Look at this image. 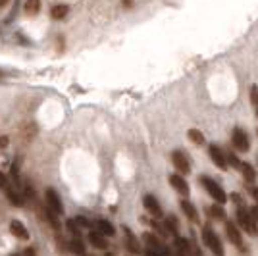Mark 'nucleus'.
Returning <instances> with one entry per match:
<instances>
[{"instance_id":"f257e3e1","label":"nucleus","mask_w":258,"mask_h":256,"mask_svg":"<svg viewBox=\"0 0 258 256\" xmlns=\"http://www.w3.org/2000/svg\"><path fill=\"white\" fill-rule=\"evenodd\" d=\"M203 241H205V245L214 252L216 256H224V245H222V241H220V237L206 225L205 229H203Z\"/></svg>"},{"instance_id":"f03ea898","label":"nucleus","mask_w":258,"mask_h":256,"mask_svg":"<svg viewBox=\"0 0 258 256\" xmlns=\"http://www.w3.org/2000/svg\"><path fill=\"white\" fill-rule=\"evenodd\" d=\"M201 181H203L205 189L208 191V195H210V197L214 199L216 203H218V204H224V203H226V201H227V195L224 193V189H222V187H220V185H218V183H216L214 179H210V177H203Z\"/></svg>"},{"instance_id":"7ed1b4c3","label":"nucleus","mask_w":258,"mask_h":256,"mask_svg":"<svg viewBox=\"0 0 258 256\" xmlns=\"http://www.w3.org/2000/svg\"><path fill=\"white\" fill-rule=\"evenodd\" d=\"M237 224L241 225V227L250 235H254L258 231L256 220H254V218H252V214L247 212L245 208H239V210H237Z\"/></svg>"},{"instance_id":"20e7f679","label":"nucleus","mask_w":258,"mask_h":256,"mask_svg":"<svg viewBox=\"0 0 258 256\" xmlns=\"http://www.w3.org/2000/svg\"><path fill=\"white\" fill-rule=\"evenodd\" d=\"M175 252L177 256H201L197 252V246L183 237H175Z\"/></svg>"},{"instance_id":"39448f33","label":"nucleus","mask_w":258,"mask_h":256,"mask_svg":"<svg viewBox=\"0 0 258 256\" xmlns=\"http://www.w3.org/2000/svg\"><path fill=\"white\" fill-rule=\"evenodd\" d=\"M44 199H46V208H50L52 212L62 214L64 212V204H62V199L58 197V193L54 189H46L44 193Z\"/></svg>"},{"instance_id":"423d86ee","label":"nucleus","mask_w":258,"mask_h":256,"mask_svg":"<svg viewBox=\"0 0 258 256\" xmlns=\"http://www.w3.org/2000/svg\"><path fill=\"white\" fill-rule=\"evenodd\" d=\"M231 141H233V147L241 152H247L250 149V143H248V135L243 131L241 127L233 129V135H231Z\"/></svg>"},{"instance_id":"0eeeda50","label":"nucleus","mask_w":258,"mask_h":256,"mask_svg":"<svg viewBox=\"0 0 258 256\" xmlns=\"http://www.w3.org/2000/svg\"><path fill=\"white\" fill-rule=\"evenodd\" d=\"M172 162H173V166L181 171V173H189V171H191V164H189L187 156L183 154L181 150H173V152H172Z\"/></svg>"},{"instance_id":"6e6552de","label":"nucleus","mask_w":258,"mask_h":256,"mask_svg":"<svg viewBox=\"0 0 258 256\" xmlns=\"http://www.w3.org/2000/svg\"><path fill=\"white\" fill-rule=\"evenodd\" d=\"M208 152H210V158H212V162H214L220 170H227V158H226V154L222 152V149H220V147L210 145Z\"/></svg>"},{"instance_id":"1a4fd4ad","label":"nucleus","mask_w":258,"mask_h":256,"mask_svg":"<svg viewBox=\"0 0 258 256\" xmlns=\"http://www.w3.org/2000/svg\"><path fill=\"white\" fill-rule=\"evenodd\" d=\"M170 183L173 185V189L177 193H181V195H189V183L185 181V177L183 175H179V173H172L170 175Z\"/></svg>"},{"instance_id":"9d476101","label":"nucleus","mask_w":258,"mask_h":256,"mask_svg":"<svg viewBox=\"0 0 258 256\" xmlns=\"http://www.w3.org/2000/svg\"><path fill=\"white\" fill-rule=\"evenodd\" d=\"M143 204H145V208H147V212H151L152 216H162V208H160V203L152 197V195H147L145 199H143Z\"/></svg>"},{"instance_id":"9b49d317","label":"nucleus","mask_w":258,"mask_h":256,"mask_svg":"<svg viewBox=\"0 0 258 256\" xmlns=\"http://www.w3.org/2000/svg\"><path fill=\"white\" fill-rule=\"evenodd\" d=\"M226 231H227V237H229V241L237 246H243V239H241V233H239V229H237V225L233 222H226Z\"/></svg>"},{"instance_id":"f8f14e48","label":"nucleus","mask_w":258,"mask_h":256,"mask_svg":"<svg viewBox=\"0 0 258 256\" xmlns=\"http://www.w3.org/2000/svg\"><path fill=\"white\" fill-rule=\"evenodd\" d=\"M123 233H125V243H127V248L133 252V254H139L141 252V246H139V241H137V237L133 235V231L129 229V227H123Z\"/></svg>"},{"instance_id":"ddd939ff","label":"nucleus","mask_w":258,"mask_h":256,"mask_svg":"<svg viewBox=\"0 0 258 256\" xmlns=\"http://www.w3.org/2000/svg\"><path fill=\"white\" fill-rule=\"evenodd\" d=\"M10 231L16 235L18 239H22V241L29 239V231L25 229V225H23L20 220H12V222H10Z\"/></svg>"},{"instance_id":"4468645a","label":"nucleus","mask_w":258,"mask_h":256,"mask_svg":"<svg viewBox=\"0 0 258 256\" xmlns=\"http://www.w3.org/2000/svg\"><path fill=\"white\" fill-rule=\"evenodd\" d=\"M181 210L185 212V216H187L193 224H199V212H197V208L193 206V203H189V201H181Z\"/></svg>"},{"instance_id":"2eb2a0df","label":"nucleus","mask_w":258,"mask_h":256,"mask_svg":"<svg viewBox=\"0 0 258 256\" xmlns=\"http://www.w3.org/2000/svg\"><path fill=\"white\" fill-rule=\"evenodd\" d=\"M89 243L97 248H106V237L100 233V231H91L89 233Z\"/></svg>"},{"instance_id":"dca6fc26","label":"nucleus","mask_w":258,"mask_h":256,"mask_svg":"<svg viewBox=\"0 0 258 256\" xmlns=\"http://www.w3.org/2000/svg\"><path fill=\"white\" fill-rule=\"evenodd\" d=\"M68 12H70L68 4H56V6H52V10H50V16H52V20L60 22V20H64L66 16H68Z\"/></svg>"},{"instance_id":"f3484780","label":"nucleus","mask_w":258,"mask_h":256,"mask_svg":"<svg viewBox=\"0 0 258 256\" xmlns=\"http://www.w3.org/2000/svg\"><path fill=\"white\" fill-rule=\"evenodd\" d=\"M23 12H25L27 16H37V14L41 12V0H25Z\"/></svg>"},{"instance_id":"a211bd4d","label":"nucleus","mask_w":258,"mask_h":256,"mask_svg":"<svg viewBox=\"0 0 258 256\" xmlns=\"http://www.w3.org/2000/svg\"><path fill=\"white\" fill-rule=\"evenodd\" d=\"M97 227H98V231H100V233L108 235V237H112V235L116 233L114 225L110 224V222H106V220H97Z\"/></svg>"},{"instance_id":"6ab92c4d","label":"nucleus","mask_w":258,"mask_h":256,"mask_svg":"<svg viewBox=\"0 0 258 256\" xmlns=\"http://www.w3.org/2000/svg\"><path fill=\"white\" fill-rule=\"evenodd\" d=\"M70 250L77 256H85V245L81 243V239H79V237H74V239H72V243H70Z\"/></svg>"},{"instance_id":"aec40b11","label":"nucleus","mask_w":258,"mask_h":256,"mask_svg":"<svg viewBox=\"0 0 258 256\" xmlns=\"http://www.w3.org/2000/svg\"><path fill=\"white\" fill-rule=\"evenodd\" d=\"M145 256H170V250L166 246H149Z\"/></svg>"},{"instance_id":"412c9836","label":"nucleus","mask_w":258,"mask_h":256,"mask_svg":"<svg viewBox=\"0 0 258 256\" xmlns=\"http://www.w3.org/2000/svg\"><path fill=\"white\" fill-rule=\"evenodd\" d=\"M239 170L243 171V177H245L247 181H254L256 173H254V168H252L250 164H243V162H241V168H239Z\"/></svg>"},{"instance_id":"4be33fe9","label":"nucleus","mask_w":258,"mask_h":256,"mask_svg":"<svg viewBox=\"0 0 258 256\" xmlns=\"http://www.w3.org/2000/svg\"><path fill=\"white\" fill-rule=\"evenodd\" d=\"M189 139L193 141L195 145H205V135L199 129H189Z\"/></svg>"},{"instance_id":"5701e85b","label":"nucleus","mask_w":258,"mask_h":256,"mask_svg":"<svg viewBox=\"0 0 258 256\" xmlns=\"http://www.w3.org/2000/svg\"><path fill=\"white\" fill-rule=\"evenodd\" d=\"M166 227L172 231L175 237H177V231H179V224H177V218L175 216H168L166 218Z\"/></svg>"},{"instance_id":"b1692460","label":"nucleus","mask_w":258,"mask_h":256,"mask_svg":"<svg viewBox=\"0 0 258 256\" xmlns=\"http://www.w3.org/2000/svg\"><path fill=\"white\" fill-rule=\"evenodd\" d=\"M143 237H145V243H147V245H149V246H162V243H160V241H158V239H156V235H152V233H145V235H143Z\"/></svg>"},{"instance_id":"393cba45","label":"nucleus","mask_w":258,"mask_h":256,"mask_svg":"<svg viewBox=\"0 0 258 256\" xmlns=\"http://www.w3.org/2000/svg\"><path fill=\"white\" fill-rule=\"evenodd\" d=\"M226 158H227V162H229V164L233 166V168H241V160L237 158V156L233 154V152H229V154H227Z\"/></svg>"},{"instance_id":"a878e982","label":"nucleus","mask_w":258,"mask_h":256,"mask_svg":"<svg viewBox=\"0 0 258 256\" xmlns=\"http://www.w3.org/2000/svg\"><path fill=\"white\" fill-rule=\"evenodd\" d=\"M210 214H212L214 218H226V212H224L222 206H212V208H210Z\"/></svg>"},{"instance_id":"bb28decb","label":"nucleus","mask_w":258,"mask_h":256,"mask_svg":"<svg viewBox=\"0 0 258 256\" xmlns=\"http://www.w3.org/2000/svg\"><path fill=\"white\" fill-rule=\"evenodd\" d=\"M68 229L74 233V237H79V225L76 224V220H68Z\"/></svg>"},{"instance_id":"cd10ccee","label":"nucleus","mask_w":258,"mask_h":256,"mask_svg":"<svg viewBox=\"0 0 258 256\" xmlns=\"http://www.w3.org/2000/svg\"><path fill=\"white\" fill-rule=\"evenodd\" d=\"M74 220H76V224L79 225V227H91V222H89L87 218H83V216H77Z\"/></svg>"},{"instance_id":"c85d7f7f","label":"nucleus","mask_w":258,"mask_h":256,"mask_svg":"<svg viewBox=\"0 0 258 256\" xmlns=\"http://www.w3.org/2000/svg\"><path fill=\"white\" fill-rule=\"evenodd\" d=\"M250 100H252V104L258 106V87H252V89H250Z\"/></svg>"},{"instance_id":"c756f323","label":"nucleus","mask_w":258,"mask_h":256,"mask_svg":"<svg viewBox=\"0 0 258 256\" xmlns=\"http://www.w3.org/2000/svg\"><path fill=\"white\" fill-rule=\"evenodd\" d=\"M8 143H10V137H8V135H2V137H0V149H6Z\"/></svg>"},{"instance_id":"7c9ffc66","label":"nucleus","mask_w":258,"mask_h":256,"mask_svg":"<svg viewBox=\"0 0 258 256\" xmlns=\"http://www.w3.org/2000/svg\"><path fill=\"white\" fill-rule=\"evenodd\" d=\"M14 256H37V254H35L33 248H25V250H22V252H18V254H14Z\"/></svg>"},{"instance_id":"2f4dec72","label":"nucleus","mask_w":258,"mask_h":256,"mask_svg":"<svg viewBox=\"0 0 258 256\" xmlns=\"http://www.w3.org/2000/svg\"><path fill=\"white\" fill-rule=\"evenodd\" d=\"M250 214H252V218L256 220V224H258V206H252V210H250Z\"/></svg>"},{"instance_id":"473e14b6","label":"nucleus","mask_w":258,"mask_h":256,"mask_svg":"<svg viewBox=\"0 0 258 256\" xmlns=\"http://www.w3.org/2000/svg\"><path fill=\"white\" fill-rule=\"evenodd\" d=\"M8 2H10V0H0V8H4V6H8Z\"/></svg>"},{"instance_id":"72a5a7b5","label":"nucleus","mask_w":258,"mask_h":256,"mask_svg":"<svg viewBox=\"0 0 258 256\" xmlns=\"http://www.w3.org/2000/svg\"><path fill=\"white\" fill-rule=\"evenodd\" d=\"M123 4H125L127 8H131V6H133V2H131V0H123Z\"/></svg>"},{"instance_id":"f704fd0d","label":"nucleus","mask_w":258,"mask_h":256,"mask_svg":"<svg viewBox=\"0 0 258 256\" xmlns=\"http://www.w3.org/2000/svg\"><path fill=\"white\" fill-rule=\"evenodd\" d=\"M252 197H254V199L258 201V189H252Z\"/></svg>"},{"instance_id":"c9c22d12","label":"nucleus","mask_w":258,"mask_h":256,"mask_svg":"<svg viewBox=\"0 0 258 256\" xmlns=\"http://www.w3.org/2000/svg\"><path fill=\"white\" fill-rule=\"evenodd\" d=\"M256 116H258V106H256Z\"/></svg>"},{"instance_id":"e433bc0d","label":"nucleus","mask_w":258,"mask_h":256,"mask_svg":"<svg viewBox=\"0 0 258 256\" xmlns=\"http://www.w3.org/2000/svg\"><path fill=\"white\" fill-rule=\"evenodd\" d=\"M0 77H2V72H0Z\"/></svg>"},{"instance_id":"4c0bfd02","label":"nucleus","mask_w":258,"mask_h":256,"mask_svg":"<svg viewBox=\"0 0 258 256\" xmlns=\"http://www.w3.org/2000/svg\"><path fill=\"white\" fill-rule=\"evenodd\" d=\"M106 256H110V254H106Z\"/></svg>"},{"instance_id":"58836bf2","label":"nucleus","mask_w":258,"mask_h":256,"mask_svg":"<svg viewBox=\"0 0 258 256\" xmlns=\"http://www.w3.org/2000/svg\"><path fill=\"white\" fill-rule=\"evenodd\" d=\"M256 133H258V131H256Z\"/></svg>"}]
</instances>
